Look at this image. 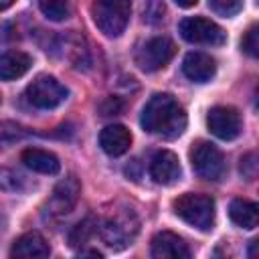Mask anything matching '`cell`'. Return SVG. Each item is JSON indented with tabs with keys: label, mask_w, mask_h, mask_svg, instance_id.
Wrapping results in <instances>:
<instances>
[{
	"label": "cell",
	"mask_w": 259,
	"mask_h": 259,
	"mask_svg": "<svg viewBox=\"0 0 259 259\" xmlns=\"http://www.w3.org/2000/svg\"><path fill=\"white\" fill-rule=\"evenodd\" d=\"M174 53H176V47L168 36H154L142 45V49L136 55V63L142 71L152 73L166 67L174 57Z\"/></svg>",
	"instance_id": "ba28073f"
},
{
	"label": "cell",
	"mask_w": 259,
	"mask_h": 259,
	"mask_svg": "<svg viewBox=\"0 0 259 259\" xmlns=\"http://www.w3.org/2000/svg\"><path fill=\"white\" fill-rule=\"evenodd\" d=\"M20 160L26 168L40 172V174H57L61 170V162L53 152L40 150V148H26L20 154Z\"/></svg>",
	"instance_id": "e0dca14e"
},
{
	"label": "cell",
	"mask_w": 259,
	"mask_h": 259,
	"mask_svg": "<svg viewBox=\"0 0 259 259\" xmlns=\"http://www.w3.org/2000/svg\"><path fill=\"white\" fill-rule=\"evenodd\" d=\"M99 146L105 154L109 156H121L130 150L132 146V134L125 125L121 123H111L105 125L99 134Z\"/></svg>",
	"instance_id": "9a60e30c"
},
{
	"label": "cell",
	"mask_w": 259,
	"mask_h": 259,
	"mask_svg": "<svg viewBox=\"0 0 259 259\" xmlns=\"http://www.w3.org/2000/svg\"><path fill=\"white\" fill-rule=\"evenodd\" d=\"M172 208L178 219L198 231H210L214 227V200L206 194L184 192L174 198Z\"/></svg>",
	"instance_id": "7a4b0ae2"
},
{
	"label": "cell",
	"mask_w": 259,
	"mask_h": 259,
	"mask_svg": "<svg viewBox=\"0 0 259 259\" xmlns=\"http://www.w3.org/2000/svg\"><path fill=\"white\" fill-rule=\"evenodd\" d=\"M162 14H164V4H162V2L158 0V2H156V8H152V4H150V0H148V8H146V18H148L150 22H156V20L164 18Z\"/></svg>",
	"instance_id": "d4e9b609"
},
{
	"label": "cell",
	"mask_w": 259,
	"mask_h": 259,
	"mask_svg": "<svg viewBox=\"0 0 259 259\" xmlns=\"http://www.w3.org/2000/svg\"><path fill=\"white\" fill-rule=\"evenodd\" d=\"M140 231V219L136 217L134 210L121 208L117 212H113L101 227V239L103 243L113 249V251H121L125 247H130L136 239Z\"/></svg>",
	"instance_id": "277c9868"
},
{
	"label": "cell",
	"mask_w": 259,
	"mask_h": 259,
	"mask_svg": "<svg viewBox=\"0 0 259 259\" xmlns=\"http://www.w3.org/2000/svg\"><path fill=\"white\" fill-rule=\"evenodd\" d=\"M67 87L53 75H38L26 87V99L38 109H55L67 99Z\"/></svg>",
	"instance_id": "8992f818"
},
{
	"label": "cell",
	"mask_w": 259,
	"mask_h": 259,
	"mask_svg": "<svg viewBox=\"0 0 259 259\" xmlns=\"http://www.w3.org/2000/svg\"><path fill=\"white\" fill-rule=\"evenodd\" d=\"M32 65L30 55L22 51H4L0 53V79L2 81H14L22 77Z\"/></svg>",
	"instance_id": "2e32d148"
},
{
	"label": "cell",
	"mask_w": 259,
	"mask_h": 259,
	"mask_svg": "<svg viewBox=\"0 0 259 259\" xmlns=\"http://www.w3.org/2000/svg\"><path fill=\"white\" fill-rule=\"evenodd\" d=\"M79 194H81L79 180L75 176H67L65 180H61L55 186V190H53V194H51V198L45 206V212L51 219H61V217L69 214L75 208V204L79 200Z\"/></svg>",
	"instance_id": "9c48e42d"
},
{
	"label": "cell",
	"mask_w": 259,
	"mask_h": 259,
	"mask_svg": "<svg viewBox=\"0 0 259 259\" xmlns=\"http://www.w3.org/2000/svg\"><path fill=\"white\" fill-rule=\"evenodd\" d=\"M152 257L156 259H188L190 249L182 237L172 231H160L152 239Z\"/></svg>",
	"instance_id": "7c38bea8"
},
{
	"label": "cell",
	"mask_w": 259,
	"mask_h": 259,
	"mask_svg": "<svg viewBox=\"0 0 259 259\" xmlns=\"http://www.w3.org/2000/svg\"><path fill=\"white\" fill-rule=\"evenodd\" d=\"M174 2H176L180 8H190V6H194L198 0H174Z\"/></svg>",
	"instance_id": "484cf974"
},
{
	"label": "cell",
	"mask_w": 259,
	"mask_h": 259,
	"mask_svg": "<svg viewBox=\"0 0 259 259\" xmlns=\"http://www.w3.org/2000/svg\"><path fill=\"white\" fill-rule=\"evenodd\" d=\"M14 4V0H0V10H6V8H10Z\"/></svg>",
	"instance_id": "4316f807"
},
{
	"label": "cell",
	"mask_w": 259,
	"mask_h": 259,
	"mask_svg": "<svg viewBox=\"0 0 259 259\" xmlns=\"http://www.w3.org/2000/svg\"><path fill=\"white\" fill-rule=\"evenodd\" d=\"M0 103H2V95H0Z\"/></svg>",
	"instance_id": "83f0119b"
},
{
	"label": "cell",
	"mask_w": 259,
	"mask_h": 259,
	"mask_svg": "<svg viewBox=\"0 0 259 259\" xmlns=\"http://www.w3.org/2000/svg\"><path fill=\"white\" fill-rule=\"evenodd\" d=\"M206 125L210 130L212 136H217L219 140H235L241 130H243V123H241V115L235 107L231 105H217L208 111L206 115Z\"/></svg>",
	"instance_id": "30bf717a"
},
{
	"label": "cell",
	"mask_w": 259,
	"mask_h": 259,
	"mask_svg": "<svg viewBox=\"0 0 259 259\" xmlns=\"http://www.w3.org/2000/svg\"><path fill=\"white\" fill-rule=\"evenodd\" d=\"M18 186H20V176L16 172H12V170L0 168V190L14 192Z\"/></svg>",
	"instance_id": "cb8c5ba5"
},
{
	"label": "cell",
	"mask_w": 259,
	"mask_h": 259,
	"mask_svg": "<svg viewBox=\"0 0 259 259\" xmlns=\"http://www.w3.org/2000/svg\"><path fill=\"white\" fill-rule=\"evenodd\" d=\"M180 34L184 40L194 42V45H210V47H219L225 45L227 40V32L212 20L202 18V16H188L180 22Z\"/></svg>",
	"instance_id": "52a82bcc"
},
{
	"label": "cell",
	"mask_w": 259,
	"mask_h": 259,
	"mask_svg": "<svg viewBox=\"0 0 259 259\" xmlns=\"http://www.w3.org/2000/svg\"><path fill=\"white\" fill-rule=\"evenodd\" d=\"M180 162L178 156L170 150H160L158 154H154L152 162H150V176L156 184L162 186H170L174 182L180 180Z\"/></svg>",
	"instance_id": "8fae6325"
},
{
	"label": "cell",
	"mask_w": 259,
	"mask_h": 259,
	"mask_svg": "<svg viewBox=\"0 0 259 259\" xmlns=\"http://www.w3.org/2000/svg\"><path fill=\"white\" fill-rule=\"evenodd\" d=\"M241 47H243V51H245L249 57H257V55H259V26H257V24H253V26L245 32Z\"/></svg>",
	"instance_id": "7402d4cb"
},
{
	"label": "cell",
	"mask_w": 259,
	"mask_h": 259,
	"mask_svg": "<svg viewBox=\"0 0 259 259\" xmlns=\"http://www.w3.org/2000/svg\"><path fill=\"white\" fill-rule=\"evenodd\" d=\"M40 12L49 18V20H65L69 16V0H36Z\"/></svg>",
	"instance_id": "ffe728a7"
},
{
	"label": "cell",
	"mask_w": 259,
	"mask_h": 259,
	"mask_svg": "<svg viewBox=\"0 0 259 259\" xmlns=\"http://www.w3.org/2000/svg\"><path fill=\"white\" fill-rule=\"evenodd\" d=\"M229 217L237 227L243 229H255L259 225V208L255 202L245 198H235L229 204Z\"/></svg>",
	"instance_id": "ac0fdd59"
},
{
	"label": "cell",
	"mask_w": 259,
	"mask_h": 259,
	"mask_svg": "<svg viewBox=\"0 0 259 259\" xmlns=\"http://www.w3.org/2000/svg\"><path fill=\"white\" fill-rule=\"evenodd\" d=\"M182 73L194 83H206L217 73V61L210 55L200 51L188 53L182 61Z\"/></svg>",
	"instance_id": "4fadbf2b"
},
{
	"label": "cell",
	"mask_w": 259,
	"mask_h": 259,
	"mask_svg": "<svg viewBox=\"0 0 259 259\" xmlns=\"http://www.w3.org/2000/svg\"><path fill=\"white\" fill-rule=\"evenodd\" d=\"M95 231H97V221H95L93 217L83 219L81 223H77V225L71 229V233H69V245H71V247H81V245H85V243L93 237Z\"/></svg>",
	"instance_id": "d6986e66"
},
{
	"label": "cell",
	"mask_w": 259,
	"mask_h": 259,
	"mask_svg": "<svg viewBox=\"0 0 259 259\" xmlns=\"http://www.w3.org/2000/svg\"><path fill=\"white\" fill-rule=\"evenodd\" d=\"M132 14V0H93L91 16L95 26L109 38L119 36Z\"/></svg>",
	"instance_id": "3957f363"
},
{
	"label": "cell",
	"mask_w": 259,
	"mask_h": 259,
	"mask_svg": "<svg viewBox=\"0 0 259 259\" xmlns=\"http://www.w3.org/2000/svg\"><path fill=\"white\" fill-rule=\"evenodd\" d=\"M208 6L219 16H235L243 10V0H208Z\"/></svg>",
	"instance_id": "44dd1931"
},
{
	"label": "cell",
	"mask_w": 259,
	"mask_h": 259,
	"mask_svg": "<svg viewBox=\"0 0 259 259\" xmlns=\"http://www.w3.org/2000/svg\"><path fill=\"white\" fill-rule=\"evenodd\" d=\"M140 123L148 134L174 140L186 130V113L170 93H156L144 105Z\"/></svg>",
	"instance_id": "6da1fadb"
},
{
	"label": "cell",
	"mask_w": 259,
	"mask_h": 259,
	"mask_svg": "<svg viewBox=\"0 0 259 259\" xmlns=\"http://www.w3.org/2000/svg\"><path fill=\"white\" fill-rule=\"evenodd\" d=\"M49 255H51V247L47 239L36 231L20 235L10 249V257H18V259H40Z\"/></svg>",
	"instance_id": "5bb4252c"
},
{
	"label": "cell",
	"mask_w": 259,
	"mask_h": 259,
	"mask_svg": "<svg viewBox=\"0 0 259 259\" xmlns=\"http://www.w3.org/2000/svg\"><path fill=\"white\" fill-rule=\"evenodd\" d=\"M190 164H192V170L204 178V180H221L227 172V164H225V156L223 152L210 144V142H196L190 150Z\"/></svg>",
	"instance_id": "5b68a950"
},
{
	"label": "cell",
	"mask_w": 259,
	"mask_h": 259,
	"mask_svg": "<svg viewBox=\"0 0 259 259\" xmlns=\"http://www.w3.org/2000/svg\"><path fill=\"white\" fill-rule=\"evenodd\" d=\"M22 136H24V130H22L18 123H12V121L0 123V146L10 144V142H14V140H20Z\"/></svg>",
	"instance_id": "603a6c76"
}]
</instances>
